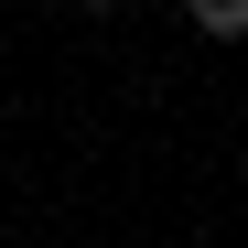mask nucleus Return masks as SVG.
<instances>
[{
	"label": "nucleus",
	"mask_w": 248,
	"mask_h": 248,
	"mask_svg": "<svg viewBox=\"0 0 248 248\" xmlns=\"http://www.w3.org/2000/svg\"><path fill=\"white\" fill-rule=\"evenodd\" d=\"M184 22L205 44H248V0H184Z\"/></svg>",
	"instance_id": "f257e3e1"
},
{
	"label": "nucleus",
	"mask_w": 248,
	"mask_h": 248,
	"mask_svg": "<svg viewBox=\"0 0 248 248\" xmlns=\"http://www.w3.org/2000/svg\"><path fill=\"white\" fill-rule=\"evenodd\" d=\"M87 11H130V0H87Z\"/></svg>",
	"instance_id": "f03ea898"
},
{
	"label": "nucleus",
	"mask_w": 248,
	"mask_h": 248,
	"mask_svg": "<svg viewBox=\"0 0 248 248\" xmlns=\"http://www.w3.org/2000/svg\"><path fill=\"white\" fill-rule=\"evenodd\" d=\"M44 11H54V0H44Z\"/></svg>",
	"instance_id": "7ed1b4c3"
}]
</instances>
